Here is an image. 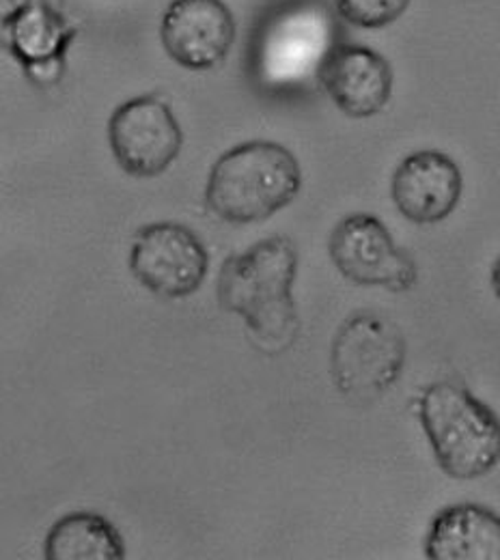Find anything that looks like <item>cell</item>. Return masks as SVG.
I'll return each instance as SVG.
<instances>
[{"label": "cell", "mask_w": 500, "mask_h": 560, "mask_svg": "<svg viewBox=\"0 0 500 560\" xmlns=\"http://www.w3.org/2000/svg\"><path fill=\"white\" fill-rule=\"evenodd\" d=\"M492 289H495V293L500 300V257L497 259V264L492 266Z\"/></svg>", "instance_id": "9a60e30c"}, {"label": "cell", "mask_w": 500, "mask_h": 560, "mask_svg": "<svg viewBox=\"0 0 500 560\" xmlns=\"http://www.w3.org/2000/svg\"><path fill=\"white\" fill-rule=\"evenodd\" d=\"M302 190L295 155L279 142L251 140L224 151L212 166L206 206L229 224H255L286 210Z\"/></svg>", "instance_id": "3957f363"}, {"label": "cell", "mask_w": 500, "mask_h": 560, "mask_svg": "<svg viewBox=\"0 0 500 560\" xmlns=\"http://www.w3.org/2000/svg\"><path fill=\"white\" fill-rule=\"evenodd\" d=\"M111 151L130 177H158L177 160L184 147V132L171 106L141 95L124 102L108 119Z\"/></svg>", "instance_id": "ba28073f"}, {"label": "cell", "mask_w": 500, "mask_h": 560, "mask_svg": "<svg viewBox=\"0 0 500 560\" xmlns=\"http://www.w3.org/2000/svg\"><path fill=\"white\" fill-rule=\"evenodd\" d=\"M160 42L177 66L214 70L235 42L233 13L222 0H173L160 22Z\"/></svg>", "instance_id": "9c48e42d"}, {"label": "cell", "mask_w": 500, "mask_h": 560, "mask_svg": "<svg viewBox=\"0 0 500 560\" xmlns=\"http://www.w3.org/2000/svg\"><path fill=\"white\" fill-rule=\"evenodd\" d=\"M46 560H124L126 544L119 530L100 513L73 511L46 535Z\"/></svg>", "instance_id": "4fadbf2b"}, {"label": "cell", "mask_w": 500, "mask_h": 560, "mask_svg": "<svg viewBox=\"0 0 500 560\" xmlns=\"http://www.w3.org/2000/svg\"><path fill=\"white\" fill-rule=\"evenodd\" d=\"M328 253L341 277L360 287H384L393 293L410 291L419 268L371 213H350L330 233Z\"/></svg>", "instance_id": "52a82bcc"}, {"label": "cell", "mask_w": 500, "mask_h": 560, "mask_svg": "<svg viewBox=\"0 0 500 560\" xmlns=\"http://www.w3.org/2000/svg\"><path fill=\"white\" fill-rule=\"evenodd\" d=\"M429 560H500V515L462 502L438 511L426 539Z\"/></svg>", "instance_id": "7c38bea8"}, {"label": "cell", "mask_w": 500, "mask_h": 560, "mask_svg": "<svg viewBox=\"0 0 500 560\" xmlns=\"http://www.w3.org/2000/svg\"><path fill=\"white\" fill-rule=\"evenodd\" d=\"M419 420L444 475L475 481L500 462V419L464 384L440 380L419 399Z\"/></svg>", "instance_id": "277c9868"}, {"label": "cell", "mask_w": 500, "mask_h": 560, "mask_svg": "<svg viewBox=\"0 0 500 560\" xmlns=\"http://www.w3.org/2000/svg\"><path fill=\"white\" fill-rule=\"evenodd\" d=\"M319 86L352 119H369L386 108L393 95L391 63L375 50L337 44L319 71Z\"/></svg>", "instance_id": "8fae6325"}, {"label": "cell", "mask_w": 500, "mask_h": 560, "mask_svg": "<svg viewBox=\"0 0 500 560\" xmlns=\"http://www.w3.org/2000/svg\"><path fill=\"white\" fill-rule=\"evenodd\" d=\"M339 15L358 28H384L399 20L410 0H335Z\"/></svg>", "instance_id": "5bb4252c"}, {"label": "cell", "mask_w": 500, "mask_h": 560, "mask_svg": "<svg viewBox=\"0 0 500 560\" xmlns=\"http://www.w3.org/2000/svg\"><path fill=\"white\" fill-rule=\"evenodd\" d=\"M462 190L460 166L435 149L406 155L391 182L395 208L412 224H435L449 218L462 199Z\"/></svg>", "instance_id": "30bf717a"}, {"label": "cell", "mask_w": 500, "mask_h": 560, "mask_svg": "<svg viewBox=\"0 0 500 560\" xmlns=\"http://www.w3.org/2000/svg\"><path fill=\"white\" fill-rule=\"evenodd\" d=\"M298 250L286 235H272L244 253L229 255L220 268L216 298L224 313L244 319L255 350L281 355L300 335V315L291 287Z\"/></svg>", "instance_id": "6da1fadb"}, {"label": "cell", "mask_w": 500, "mask_h": 560, "mask_svg": "<svg viewBox=\"0 0 500 560\" xmlns=\"http://www.w3.org/2000/svg\"><path fill=\"white\" fill-rule=\"evenodd\" d=\"M406 355V337L393 319L360 311L341 324L333 339L330 375L348 401L369 406L397 384Z\"/></svg>", "instance_id": "5b68a950"}, {"label": "cell", "mask_w": 500, "mask_h": 560, "mask_svg": "<svg viewBox=\"0 0 500 560\" xmlns=\"http://www.w3.org/2000/svg\"><path fill=\"white\" fill-rule=\"evenodd\" d=\"M128 266L153 295L184 300L201 289L210 255L201 237L186 224L151 222L135 235Z\"/></svg>", "instance_id": "8992f818"}, {"label": "cell", "mask_w": 500, "mask_h": 560, "mask_svg": "<svg viewBox=\"0 0 500 560\" xmlns=\"http://www.w3.org/2000/svg\"><path fill=\"white\" fill-rule=\"evenodd\" d=\"M337 44L339 24L324 0H281L248 39V71L266 95H300L319 84Z\"/></svg>", "instance_id": "7a4b0ae2"}]
</instances>
